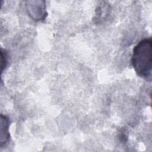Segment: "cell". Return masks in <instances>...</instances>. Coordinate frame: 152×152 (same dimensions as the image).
<instances>
[{
  "label": "cell",
  "instance_id": "3957f363",
  "mask_svg": "<svg viewBox=\"0 0 152 152\" xmlns=\"http://www.w3.org/2000/svg\"><path fill=\"white\" fill-rule=\"evenodd\" d=\"M1 146L3 144H5L9 140L10 134L8 132V128L10 125L9 118L6 116H3L1 115Z\"/></svg>",
  "mask_w": 152,
  "mask_h": 152
},
{
  "label": "cell",
  "instance_id": "7a4b0ae2",
  "mask_svg": "<svg viewBox=\"0 0 152 152\" xmlns=\"http://www.w3.org/2000/svg\"><path fill=\"white\" fill-rule=\"evenodd\" d=\"M26 4L27 10L31 17L36 20L39 21L45 18L47 13L45 10V4L44 1H41L40 4H36L35 1H27Z\"/></svg>",
  "mask_w": 152,
  "mask_h": 152
},
{
  "label": "cell",
  "instance_id": "6da1fadb",
  "mask_svg": "<svg viewBox=\"0 0 152 152\" xmlns=\"http://www.w3.org/2000/svg\"><path fill=\"white\" fill-rule=\"evenodd\" d=\"M132 65L137 74L147 81L151 80L152 74V39L141 40L133 49Z\"/></svg>",
  "mask_w": 152,
  "mask_h": 152
},
{
  "label": "cell",
  "instance_id": "277c9868",
  "mask_svg": "<svg viewBox=\"0 0 152 152\" xmlns=\"http://www.w3.org/2000/svg\"><path fill=\"white\" fill-rule=\"evenodd\" d=\"M100 5L99 9L97 10V15L99 18H105L106 15H107V11L109 10V6L106 5L105 4H102Z\"/></svg>",
  "mask_w": 152,
  "mask_h": 152
},
{
  "label": "cell",
  "instance_id": "5b68a950",
  "mask_svg": "<svg viewBox=\"0 0 152 152\" xmlns=\"http://www.w3.org/2000/svg\"><path fill=\"white\" fill-rule=\"evenodd\" d=\"M1 67H2V71H3L4 68H5L7 63V56L5 51H3V49H1Z\"/></svg>",
  "mask_w": 152,
  "mask_h": 152
}]
</instances>
